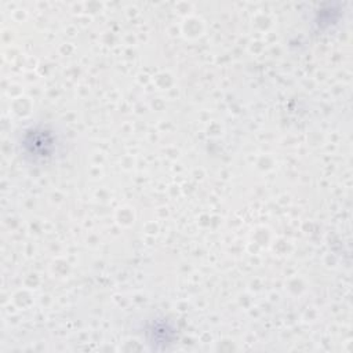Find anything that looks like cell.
Instances as JSON below:
<instances>
[{"label":"cell","instance_id":"obj_1","mask_svg":"<svg viewBox=\"0 0 353 353\" xmlns=\"http://www.w3.org/2000/svg\"><path fill=\"white\" fill-rule=\"evenodd\" d=\"M19 146L23 157L33 164H46L57 156L61 143L58 134L48 125L29 127L23 131Z\"/></svg>","mask_w":353,"mask_h":353}]
</instances>
